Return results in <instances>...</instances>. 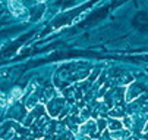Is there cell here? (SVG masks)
<instances>
[{
  "mask_svg": "<svg viewBox=\"0 0 148 140\" xmlns=\"http://www.w3.org/2000/svg\"><path fill=\"white\" fill-rule=\"evenodd\" d=\"M63 105H65V100H63L59 94H56L53 99H50V100H49V103H47V111H49V114H50L51 116H57Z\"/></svg>",
  "mask_w": 148,
  "mask_h": 140,
  "instance_id": "1",
  "label": "cell"
},
{
  "mask_svg": "<svg viewBox=\"0 0 148 140\" xmlns=\"http://www.w3.org/2000/svg\"><path fill=\"white\" fill-rule=\"evenodd\" d=\"M139 94H141V89H138L136 83H134L132 86H129L128 90H126V96H125V99H126V102H129V103H131L134 99H136Z\"/></svg>",
  "mask_w": 148,
  "mask_h": 140,
  "instance_id": "2",
  "label": "cell"
},
{
  "mask_svg": "<svg viewBox=\"0 0 148 140\" xmlns=\"http://www.w3.org/2000/svg\"><path fill=\"white\" fill-rule=\"evenodd\" d=\"M131 136V130L128 128H120V130H116V131H110V139L113 140H126Z\"/></svg>",
  "mask_w": 148,
  "mask_h": 140,
  "instance_id": "3",
  "label": "cell"
},
{
  "mask_svg": "<svg viewBox=\"0 0 148 140\" xmlns=\"http://www.w3.org/2000/svg\"><path fill=\"white\" fill-rule=\"evenodd\" d=\"M9 9L12 10L13 15L19 16L22 15L24 12V5H22V0H9Z\"/></svg>",
  "mask_w": 148,
  "mask_h": 140,
  "instance_id": "4",
  "label": "cell"
},
{
  "mask_svg": "<svg viewBox=\"0 0 148 140\" xmlns=\"http://www.w3.org/2000/svg\"><path fill=\"white\" fill-rule=\"evenodd\" d=\"M123 128V124H122V119L120 118H110L107 119V130L109 131H116V130H120Z\"/></svg>",
  "mask_w": 148,
  "mask_h": 140,
  "instance_id": "5",
  "label": "cell"
},
{
  "mask_svg": "<svg viewBox=\"0 0 148 140\" xmlns=\"http://www.w3.org/2000/svg\"><path fill=\"white\" fill-rule=\"evenodd\" d=\"M132 123H134L132 115H126V116H123V118H122V124H123V127H125V128H128V130H131Z\"/></svg>",
  "mask_w": 148,
  "mask_h": 140,
  "instance_id": "6",
  "label": "cell"
},
{
  "mask_svg": "<svg viewBox=\"0 0 148 140\" xmlns=\"http://www.w3.org/2000/svg\"><path fill=\"white\" fill-rule=\"evenodd\" d=\"M106 128H107V121L103 119V118H98V121H97V130H98V133L101 134Z\"/></svg>",
  "mask_w": 148,
  "mask_h": 140,
  "instance_id": "7",
  "label": "cell"
},
{
  "mask_svg": "<svg viewBox=\"0 0 148 140\" xmlns=\"http://www.w3.org/2000/svg\"><path fill=\"white\" fill-rule=\"evenodd\" d=\"M109 114H110V116H113V118H114V116H120V118L123 116V111H122L120 108H117V106L113 108L112 111H109Z\"/></svg>",
  "mask_w": 148,
  "mask_h": 140,
  "instance_id": "8",
  "label": "cell"
},
{
  "mask_svg": "<svg viewBox=\"0 0 148 140\" xmlns=\"http://www.w3.org/2000/svg\"><path fill=\"white\" fill-rule=\"evenodd\" d=\"M21 97V89H13L12 90V96H10V99H9V102H13L15 99H19Z\"/></svg>",
  "mask_w": 148,
  "mask_h": 140,
  "instance_id": "9",
  "label": "cell"
},
{
  "mask_svg": "<svg viewBox=\"0 0 148 140\" xmlns=\"http://www.w3.org/2000/svg\"><path fill=\"white\" fill-rule=\"evenodd\" d=\"M139 116H141V118L144 119L145 123L148 121V106H145V108L139 109Z\"/></svg>",
  "mask_w": 148,
  "mask_h": 140,
  "instance_id": "10",
  "label": "cell"
},
{
  "mask_svg": "<svg viewBox=\"0 0 148 140\" xmlns=\"http://www.w3.org/2000/svg\"><path fill=\"white\" fill-rule=\"evenodd\" d=\"M6 103H8V100H6V96H5L3 93H0V106L5 108V106H6Z\"/></svg>",
  "mask_w": 148,
  "mask_h": 140,
  "instance_id": "11",
  "label": "cell"
},
{
  "mask_svg": "<svg viewBox=\"0 0 148 140\" xmlns=\"http://www.w3.org/2000/svg\"><path fill=\"white\" fill-rule=\"evenodd\" d=\"M142 140H148V137H147V139H145V137H144V139H142Z\"/></svg>",
  "mask_w": 148,
  "mask_h": 140,
  "instance_id": "12",
  "label": "cell"
},
{
  "mask_svg": "<svg viewBox=\"0 0 148 140\" xmlns=\"http://www.w3.org/2000/svg\"><path fill=\"white\" fill-rule=\"evenodd\" d=\"M40 2H46V0H40Z\"/></svg>",
  "mask_w": 148,
  "mask_h": 140,
  "instance_id": "13",
  "label": "cell"
}]
</instances>
